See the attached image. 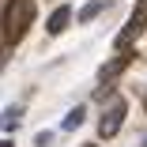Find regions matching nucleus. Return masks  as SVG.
<instances>
[{
	"label": "nucleus",
	"instance_id": "f03ea898",
	"mask_svg": "<svg viewBox=\"0 0 147 147\" xmlns=\"http://www.w3.org/2000/svg\"><path fill=\"white\" fill-rule=\"evenodd\" d=\"M125 109H128V102H125L121 94H113V98H109L106 113L98 117V136H102V140L117 136V128H121V121H125Z\"/></svg>",
	"mask_w": 147,
	"mask_h": 147
},
{
	"label": "nucleus",
	"instance_id": "20e7f679",
	"mask_svg": "<svg viewBox=\"0 0 147 147\" xmlns=\"http://www.w3.org/2000/svg\"><path fill=\"white\" fill-rule=\"evenodd\" d=\"M68 23H72V11H68V8H57V11L49 15V23H45V30H49V34H61Z\"/></svg>",
	"mask_w": 147,
	"mask_h": 147
},
{
	"label": "nucleus",
	"instance_id": "1a4fd4ad",
	"mask_svg": "<svg viewBox=\"0 0 147 147\" xmlns=\"http://www.w3.org/2000/svg\"><path fill=\"white\" fill-rule=\"evenodd\" d=\"M87 147H98V143H87Z\"/></svg>",
	"mask_w": 147,
	"mask_h": 147
},
{
	"label": "nucleus",
	"instance_id": "39448f33",
	"mask_svg": "<svg viewBox=\"0 0 147 147\" xmlns=\"http://www.w3.org/2000/svg\"><path fill=\"white\" fill-rule=\"evenodd\" d=\"M109 4H113V0H91L87 8H79V15H76V19H79V23H91V19H94V15H102Z\"/></svg>",
	"mask_w": 147,
	"mask_h": 147
},
{
	"label": "nucleus",
	"instance_id": "0eeeda50",
	"mask_svg": "<svg viewBox=\"0 0 147 147\" xmlns=\"http://www.w3.org/2000/svg\"><path fill=\"white\" fill-rule=\"evenodd\" d=\"M132 23L147 26V0H136V11H132Z\"/></svg>",
	"mask_w": 147,
	"mask_h": 147
},
{
	"label": "nucleus",
	"instance_id": "9d476101",
	"mask_svg": "<svg viewBox=\"0 0 147 147\" xmlns=\"http://www.w3.org/2000/svg\"><path fill=\"white\" fill-rule=\"evenodd\" d=\"M143 106H147V98H143Z\"/></svg>",
	"mask_w": 147,
	"mask_h": 147
},
{
	"label": "nucleus",
	"instance_id": "7ed1b4c3",
	"mask_svg": "<svg viewBox=\"0 0 147 147\" xmlns=\"http://www.w3.org/2000/svg\"><path fill=\"white\" fill-rule=\"evenodd\" d=\"M128 61H132V53H121V57H113V61L102 68V83H113L117 76H121V72L128 68Z\"/></svg>",
	"mask_w": 147,
	"mask_h": 147
},
{
	"label": "nucleus",
	"instance_id": "f257e3e1",
	"mask_svg": "<svg viewBox=\"0 0 147 147\" xmlns=\"http://www.w3.org/2000/svg\"><path fill=\"white\" fill-rule=\"evenodd\" d=\"M34 23V0H8V11H4V45H15L26 38Z\"/></svg>",
	"mask_w": 147,
	"mask_h": 147
},
{
	"label": "nucleus",
	"instance_id": "423d86ee",
	"mask_svg": "<svg viewBox=\"0 0 147 147\" xmlns=\"http://www.w3.org/2000/svg\"><path fill=\"white\" fill-rule=\"evenodd\" d=\"M140 30H143V26L128 19V26H125V30H121V34H117V49H121V53H125V49H128V45H132V42L140 38Z\"/></svg>",
	"mask_w": 147,
	"mask_h": 147
},
{
	"label": "nucleus",
	"instance_id": "6e6552de",
	"mask_svg": "<svg viewBox=\"0 0 147 147\" xmlns=\"http://www.w3.org/2000/svg\"><path fill=\"white\" fill-rule=\"evenodd\" d=\"M79 125H83V109H72L64 117V128H79Z\"/></svg>",
	"mask_w": 147,
	"mask_h": 147
}]
</instances>
